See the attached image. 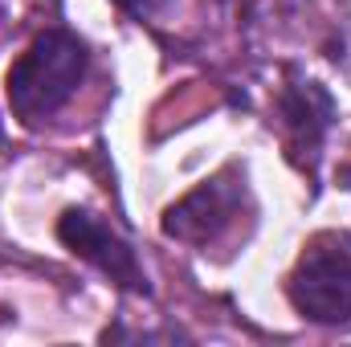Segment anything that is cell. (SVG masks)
<instances>
[{
    "instance_id": "cell-1",
    "label": "cell",
    "mask_w": 351,
    "mask_h": 347,
    "mask_svg": "<svg viewBox=\"0 0 351 347\" xmlns=\"http://www.w3.org/2000/svg\"><path fill=\"white\" fill-rule=\"evenodd\" d=\"M86 41L70 29H45L41 37H33V45L4 74L8 110L25 127H41L78 94V86L86 82Z\"/></svg>"
},
{
    "instance_id": "cell-2",
    "label": "cell",
    "mask_w": 351,
    "mask_h": 347,
    "mask_svg": "<svg viewBox=\"0 0 351 347\" xmlns=\"http://www.w3.org/2000/svg\"><path fill=\"white\" fill-rule=\"evenodd\" d=\"M258 204L250 192V176L241 164H229L208 180H200L188 196H180L164 213V237L184 241L192 250H213L221 241H229L241 221L254 225Z\"/></svg>"
},
{
    "instance_id": "cell-3",
    "label": "cell",
    "mask_w": 351,
    "mask_h": 347,
    "mask_svg": "<svg viewBox=\"0 0 351 347\" xmlns=\"http://www.w3.org/2000/svg\"><path fill=\"white\" fill-rule=\"evenodd\" d=\"M286 294L306 323L351 327V237L319 233L298 254Z\"/></svg>"
},
{
    "instance_id": "cell-4",
    "label": "cell",
    "mask_w": 351,
    "mask_h": 347,
    "mask_svg": "<svg viewBox=\"0 0 351 347\" xmlns=\"http://www.w3.org/2000/svg\"><path fill=\"white\" fill-rule=\"evenodd\" d=\"M274 115L282 123L290 160L302 168V176L311 184H319L323 147H327V135L335 127V98H331V90L323 82H315V78H302L298 70H290L286 82L278 86Z\"/></svg>"
},
{
    "instance_id": "cell-5",
    "label": "cell",
    "mask_w": 351,
    "mask_h": 347,
    "mask_svg": "<svg viewBox=\"0 0 351 347\" xmlns=\"http://www.w3.org/2000/svg\"><path fill=\"white\" fill-rule=\"evenodd\" d=\"M58 241H62L74 258H82L86 265H94L102 278H110L119 290L143 294V298L152 294V278H147L139 254H135L131 241H127L123 233H114L98 213H90V208H66V213L58 217Z\"/></svg>"
},
{
    "instance_id": "cell-6",
    "label": "cell",
    "mask_w": 351,
    "mask_h": 347,
    "mask_svg": "<svg viewBox=\"0 0 351 347\" xmlns=\"http://www.w3.org/2000/svg\"><path fill=\"white\" fill-rule=\"evenodd\" d=\"M127 16H135V21H147V16H160V12H168V4L172 0H114Z\"/></svg>"
},
{
    "instance_id": "cell-7",
    "label": "cell",
    "mask_w": 351,
    "mask_h": 347,
    "mask_svg": "<svg viewBox=\"0 0 351 347\" xmlns=\"http://www.w3.org/2000/svg\"><path fill=\"white\" fill-rule=\"evenodd\" d=\"M0 143H4V127H0Z\"/></svg>"
},
{
    "instance_id": "cell-8",
    "label": "cell",
    "mask_w": 351,
    "mask_h": 347,
    "mask_svg": "<svg viewBox=\"0 0 351 347\" xmlns=\"http://www.w3.org/2000/svg\"><path fill=\"white\" fill-rule=\"evenodd\" d=\"M221 4H229V0H221Z\"/></svg>"
}]
</instances>
